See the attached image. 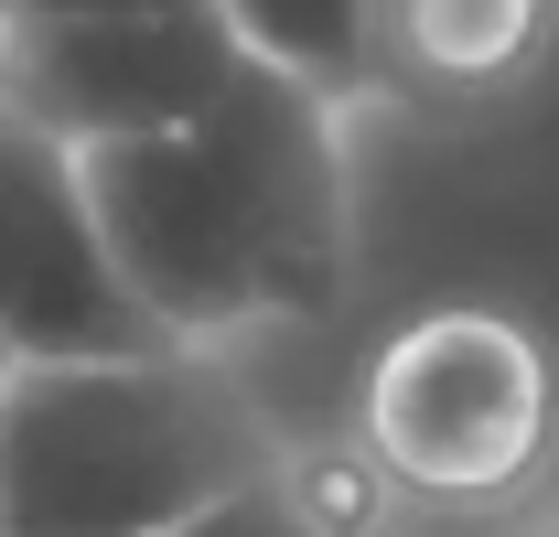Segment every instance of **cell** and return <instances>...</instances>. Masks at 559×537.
Instances as JSON below:
<instances>
[{
    "mask_svg": "<svg viewBox=\"0 0 559 537\" xmlns=\"http://www.w3.org/2000/svg\"><path fill=\"white\" fill-rule=\"evenodd\" d=\"M226 22H237V44L259 55V65L301 75L312 97H334V108H377L366 97V11L377 0H215Z\"/></svg>",
    "mask_w": 559,
    "mask_h": 537,
    "instance_id": "obj_7",
    "label": "cell"
},
{
    "mask_svg": "<svg viewBox=\"0 0 559 537\" xmlns=\"http://www.w3.org/2000/svg\"><path fill=\"white\" fill-rule=\"evenodd\" d=\"M355 441L388 463L409 516H506L559 463V377L516 312L441 301L377 344Z\"/></svg>",
    "mask_w": 559,
    "mask_h": 537,
    "instance_id": "obj_3",
    "label": "cell"
},
{
    "mask_svg": "<svg viewBox=\"0 0 559 537\" xmlns=\"http://www.w3.org/2000/svg\"><path fill=\"white\" fill-rule=\"evenodd\" d=\"M355 108L312 97L301 75L248 65L226 75L194 130L97 140L86 194L119 248V279L162 344L226 355L259 323H323L355 290Z\"/></svg>",
    "mask_w": 559,
    "mask_h": 537,
    "instance_id": "obj_1",
    "label": "cell"
},
{
    "mask_svg": "<svg viewBox=\"0 0 559 537\" xmlns=\"http://www.w3.org/2000/svg\"><path fill=\"white\" fill-rule=\"evenodd\" d=\"M151 11H215V0H22L11 22H151Z\"/></svg>",
    "mask_w": 559,
    "mask_h": 537,
    "instance_id": "obj_9",
    "label": "cell"
},
{
    "mask_svg": "<svg viewBox=\"0 0 559 537\" xmlns=\"http://www.w3.org/2000/svg\"><path fill=\"white\" fill-rule=\"evenodd\" d=\"M527 537H559V505H549V516H538V527H527Z\"/></svg>",
    "mask_w": 559,
    "mask_h": 537,
    "instance_id": "obj_10",
    "label": "cell"
},
{
    "mask_svg": "<svg viewBox=\"0 0 559 537\" xmlns=\"http://www.w3.org/2000/svg\"><path fill=\"white\" fill-rule=\"evenodd\" d=\"M11 11H22V0H0V22H11Z\"/></svg>",
    "mask_w": 559,
    "mask_h": 537,
    "instance_id": "obj_11",
    "label": "cell"
},
{
    "mask_svg": "<svg viewBox=\"0 0 559 537\" xmlns=\"http://www.w3.org/2000/svg\"><path fill=\"white\" fill-rule=\"evenodd\" d=\"M0 377H11V355H0Z\"/></svg>",
    "mask_w": 559,
    "mask_h": 537,
    "instance_id": "obj_12",
    "label": "cell"
},
{
    "mask_svg": "<svg viewBox=\"0 0 559 537\" xmlns=\"http://www.w3.org/2000/svg\"><path fill=\"white\" fill-rule=\"evenodd\" d=\"M559 44V0H377L366 11V97L463 119L516 97Z\"/></svg>",
    "mask_w": 559,
    "mask_h": 537,
    "instance_id": "obj_6",
    "label": "cell"
},
{
    "mask_svg": "<svg viewBox=\"0 0 559 537\" xmlns=\"http://www.w3.org/2000/svg\"><path fill=\"white\" fill-rule=\"evenodd\" d=\"M290 452L215 355H75L0 377V537H162Z\"/></svg>",
    "mask_w": 559,
    "mask_h": 537,
    "instance_id": "obj_2",
    "label": "cell"
},
{
    "mask_svg": "<svg viewBox=\"0 0 559 537\" xmlns=\"http://www.w3.org/2000/svg\"><path fill=\"white\" fill-rule=\"evenodd\" d=\"M162 537H323V527H312V505L290 494V473L270 463V473H248V484H226L215 505H194L183 527H162Z\"/></svg>",
    "mask_w": 559,
    "mask_h": 537,
    "instance_id": "obj_8",
    "label": "cell"
},
{
    "mask_svg": "<svg viewBox=\"0 0 559 537\" xmlns=\"http://www.w3.org/2000/svg\"><path fill=\"white\" fill-rule=\"evenodd\" d=\"M0 355L75 366V355H162V323L119 279L97 226L86 162L0 97Z\"/></svg>",
    "mask_w": 559,
    "mask_h": 537,
    "instance_id": "obj_4",
    "label": "cell"
},
{
    "mask_svg": "<svg viewBox=\"0 0 559 537\" xmlns=\"http://www.w3.org/2000/svg\"><path fill=\"white\" fill-rule=\"evenodd\" d=\"M248 65L226 11H151V22H0V97L66 151L194 130L226 75Z\"/></svg>",
    "mask_w": 559,
    "mask_h": 537,
    "instance_id": "obj_5",
    "label": "cell"
}]
</instances>
